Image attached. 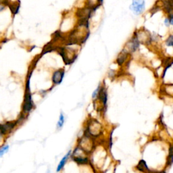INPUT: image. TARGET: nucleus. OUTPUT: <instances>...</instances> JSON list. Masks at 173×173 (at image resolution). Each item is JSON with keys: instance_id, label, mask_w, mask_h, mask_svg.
<instances>
[{"instance_id": "obj_1", "label": "nucleus", "mask_w": 173, "mask_h": 173, "mask_svg": "<svg viewBox=\"0 0 173 173\" xmlns=\"http://www.w3.org/2000/svg\"><path fill=\"white\" fill-rule=\"evenodd\" d=\"M146 6L145 0H132L129 9L134 15L139 16L144 12Z\"/></svg>"}, {"instance_id": "obj_2", "label": "nucleus", "mask_w": 173, "mask_h": 173, "mask_svg": "<svg viewBox=\"0 0 173 173\" xmlns=\"http://www.w3.org/2000/svg\"><path fill=\"white\" fill-rule=\"evenodd\" d=\"M30 79H31V75H29L26 82V94L25 98H24L23 110L25 112H29L32 108V96L30 91Z\"/></svg>"}, {"instance_id": "obj_3", "label": "nucleus", "mask_w": 173, "mask_h": 173, "mask_svg": "<svg viewBox=\"0 0 173 173\" xmlns=\"http://www.w3.org/2000/svg\"><path fill=\"white\" fill-rule=\"evenodd\" d=\"M140 44V41L138 39V37L137 36L136 32H134V35L132 37L131 39L128 41V43H127V51H130L131 52H134L136 51L137 49H138Z\"/></svg>"}, {"instance_id": "obj_4", "label": "nucleus", "mask_w": 173, "mask_h": 173, "mask_svg": "<svg viewBox=\"0 0 173 173\" xmlns=\"http://www.w3.org/2000/svg\"><path fill=\"white\" fill-rule=\"evenodd\" d=\"M97 98H98V100L102 103L103 108L106 107L107 101H108V93H107V90L104 86L100 85Z\"/></svg>"}, {"instance_id": "obj_5", "label": "nucleus", "mask_w": 173, "mask_h": 173, "mask_svg": "<svg viewBox=\"0 0 173 173\" xmlns=\"http://www.w3.org/2000/svg\"><path fill=\"white\" fill-rule=\"evenodd\" d=\"M65 72L64 70H56L52 76V81L56 85H59L62 82L64 79Z\"/></svg>"}, {"instance_id": "obj_6", "label": "nucleus", "mask_w": 173, "mask_h": 173, "mask_svg": "<svg viewBox=\"0 0 173 173\" xmlns=\"http://www.w3.org/2000/svg\"><path fill=\"white\" fill-rule=\"evenodd\" d=\"M128 51L126 50L125 49H123V50L120 52V53L119 54L117 58H116V62L117 64L119 66H122L123 64L126 62V60H127V57H128Z\"/></svg>"}, {"instance_id": "obj_7", "label": "nucleus", "mask_w": 173, "mask_h": 173, "mask_svg": "<svg viewBox=\"0 0 173 173\" xmlns=\"http://www.w3.org/2000/svg\"><path fill=\"white\" fill-rule=\"evenodd\" d=\"M8 8H10V10L13 14H17L18 13L19 10H20V1H16L14 2H11L8 5Z\"/></svg>"}, {"instance_id": "obj_8", "label": "nucleus", "mask_w": 173, "mask_h": 173, "mask_svg": "<svg viewBox=\"0 0 173 173\" xmlns=\"http://www.w3.org/2000/svg\"><path fill=\"white\" fill-rule=\"evenodd\" d=\"M70 154H71V151H69V152H68L66 154L64 157L62 158L61 161L60 162L58 166H57V170H56L57 172L61 171L62 169H63L68 159L69 158V157L70 156Z\"/></svg>"}, {"instance_id": "obj_9", "label": "nucleus", "mask_w": 173, "mask_h": 173, "mask_svg": "<svg viewBox=\"0 0 173 173\" xmlns=\"http://www.w3.org/2000/svg\"><path fill=\"white\" fill-rule=\"evenodd\" d=\"M136 168L137 169V171L139 172H149L150 171V170L148 168V166L147 165L146 162L144 160H141L139 162L137 166H136Z\"/></svg>"}, {"instance_id": "obj_10", "label": "nucleus", "mask_w": 173, "mask_h": 173, "mask_svg": "<svg viewBox=\"0 0 173 173\" xmlns=\"http://www.w3.org/2000/svg\"><path fill=\"white\" fill-rule=\"evenodd\" d=\"M173 164V144L170 147L169 154L167 158V166H171Z\"/></svg>"}, {"instance_id": "obj_11", "label": "nucleus", "mask_w": 173, "mask_h": 173, "mask_svg": "<svg viewBox=\"0 0 173 173\" xmlns=\"http://www.w3.org/2000/svg\"><path fill=\"white\" fill-rule=\"evenodd\" d=\"M64 121H65V118L64 114L61 113L60 115L58 121L57 122V128H58V129H60V128L63 127V125L64 124Z\"/></svg>"}, {"instance_id": "obj_12", "label": "nucleus", "mask_w": 173, "mask_h": 173, "mask_svg": "<svg viewBox=\"0 0 173 173\" xmlns=\"http://www.w3.org/2000/svg\"><path fill=\"white\" fill-rule=\"evenodd\" d=\"M165 43L167 46L173 47V35H169L168 37L166 40Z\"/></svg>"}, {"instance_id": "obj_13", "label": "nucleus", "mask_w": 173, "mask_h": 173, "mask_svg": "<svg viewBox=\"0 0 173 173\" xmlns=\"http://www.w3.org/2000/svg\"><path fill=\"white\" fill-rule=\"evenodd\" d=\"M8 150H9V145H4V147H2L1 149H0V158L4 156V153L8 152Z\"/></svg>"}, {"instance_id": "obj_14", "label": "nucleus", "mask_w": 173, "mask_h": 173, "mask_svg": "<svg viewBox=\"0 0 173 173\" xmlns=\"http://www.w3.org/2000/svg\"><path fill=\"white\" fill-rule=\"evenodd\" d=\"M100 85H99L97 87V89H96L94 91H93V94H92V98L93 99V100H95V99H97V95H98V93H99V90H100Z\"/></svg>"}, {"instance_id": "obj_15", "label": "nucleus", "mask_w": 173, "mask_h": 173, "mask_svg": "<svg viewBox=\"0 0 173 173\" xmlns=\"http://www.w3.org/2000/svg\"><path fill=\"white\" fill-rule=\"evenodd\" d=\"M164 25H165V26H167V27H168V26H171V24H170L169 19H168V17H167V16L165 18V19H164Z\"/></svg>"}]
</instances>
